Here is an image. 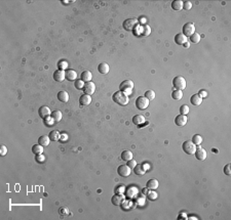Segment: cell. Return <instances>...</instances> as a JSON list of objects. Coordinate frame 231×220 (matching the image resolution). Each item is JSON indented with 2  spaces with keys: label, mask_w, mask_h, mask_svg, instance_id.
Here are the masks:
<instances>
[{
  "label": "cell",
  "mask_w": 231,
  "mask_h": 220,
  "mask_svg": "<svg viewBox=\"0 0 231 220\" xmlns=\"http://www.w3.org/2000/svg\"><path fill=\"white\" fill-rule=\"evenodd\" d=\"M142 192H143V195H147L148 192H147V187H145V188H143V190H142Z\"/></svg>",
  "instance_id": "cell-48"
},
{
  "label": "cell",
  "mask_w": 231,
  "mask_h": 220,
  "mask_svg": "<svg viewBox=\"0 0 231 220\" xmlns=\"http://www.w3.org/2000/svg\"><path fill=\"white\" fill-rule=\"evenodd\" d=\"M172 8L176 11H180L183 8V1L182 0H175L172 2Z\"/></svg>",
  "instance_id": "cell-26"
},
{
  "label": "cell",
  "mask_w": 231,
  "mask_h": 220,
  "mask_svg": "<svg viewBox=\"0 0 231 220\" xmlns=\"http://www.w3.org/2000/svg\"><path fill=\"white\" fill-rule=\"evenodd\" d=\"M192 142L195 144V146H200L201 142H202V137H201L199 134H195V135H193V137H192Z\"/></svg>",
  "instance_id": "cell-32"
},
{
  "label": "cell",
  "mask_w": 231,
  "mask_h": 220,
  "mask_svg": "<svg viewBox=\"0 0 231 220\" xmlns=\"http://www.w3.org/2000/svg\"><path fill=\"white\" fill-rule=\"evenodd\" d=\"M199 95H200V97H205V96H207V93L205 92V91H200V92H199Z\"/></svg>",
  "instance_id": "cell-46"
},
{
  "label": "cell",
  "mask_w": 231,
  "mask_h": 220,
  "mask_svg": "<svg viewBox=\"0 0 231 220\" xmlns=\"http://www.w3.org/2000/svg\"><path fill=\"white\" fill-rule=\"evenodd\" d=\"M130 172H132V169L128 165H120L117 168L118 175L121 176V177H128L130 175Z\"/></svg>",
  "instance_id": "cell-8"
},
{
  "label": "cell",
  "mask_w": 231,
  "mask_h": 220,
  "mask_svg": "<svg viewBox=\"0 0 231 220\" xmlns=\"http://www.w3.org/2000/svg\"><path fill=\"white\" fill-rule=\"evenodd\" d=\"M138 24H139V22H138V20H137V18H128V20H125L123 22L122 26H123L124 30L133 31V30H135V29L137 28Z\"/></svg>",
  "instance_id": "cell-5"
},
{
  "label": "cell",
  "mask_w": 231,
  "mask_h": 220,
  "mask_svg": "<svg viewBox=\"0 0 231 220\" xmlns=\"http://www.w3.org/2000/svg\"><path fill=\"white\" fill-rule=\"evenodd\" d=\"M83 91H84V94H88V95L93 94L96 91L95 83H93L91 81V82H86L84 84V87H83Z\"/></svg>",
  "instance_id": "cell-9"
},
{
  "label": "cell",
  "mask_w": 231,
  "mask_h": 220,
  "mask_svg": "<svg viewBox=\"0 0 231 220\" xmlns=\"http://www.w3.org/2000/svg\"><path fill=\"white\" fill-rule=\"evenodd\" d=\"M147 197H148V199L150 201H155L156 199H157L158 195H157V192H154V190H152L151 192H149L148 194H147Z\"/></svg>",
  "instance_id": "cell-35"
},
{
  "label": "cell",
  "mask_w": 231,
  "mask_h": 220,
  "mask_svg": "<svg viewBox=\"0 0 231 220\" xmlns=\"http://www.w3.org/2000/svg\"><path fill=\"white\" fill-rule=\"evenodd\" d=\"M91 78H93V75L89 71H84L81 73V80L83 81V82H91Z\"/></svg>",
  "instance_id": "cell-27"
},
{
  "label": "cell",
  "mask_w": 231,
  "mask_h": 220,
  "mask_svg": "<svg viewBox=\"0 0 231 220\" xmlns=\"http://www.w3.org/2000/svg\"><path fill=\"white\" fill-rule=\"evenodd\" d=\"M158 185H159V183H158V180H156V179H149L148 181H147L146 187L149 188V190H156V188L158 187Z\"/></svg>",
  "instance_id": "cell-24"
},
{
  "label": "cell",
  "mask_w": 231,
  "mask_h": 220,
  "mask_svg": "<svg viewBox=\"0 0 231 220\" xmlns=\"http://www.w3.org/2000/svg\"><path fill=\"white\" fill-rule=\"evenodd\" d=\"M173 86L177 89V90H183L186 88V80L184 77L182 76H177L176 78H174L173 80Z\"/></svg>",
  "instance_id": "cell-3"
},
{
  "label": "cell",
  "mask_w": 231,
  "mask_h": 220,
  "mask_svg": "<svg viewBox=\"0 0 231 220\" xmlns=\"http://www.w3.org/2000/svg\"><path fill=\"white\" fill-rule=\"evenodd\" d=\"M133 123L137 126H141L142 124L146 123V120H145L144 116H141V115H136L133 117Z\"/></svg>",
  "instance_id": "cell-15"
},
{
  "label": "cell",
  "mask_w": 231,
  "mask_h": 220,
  "mask_svg": "<svg viewBox=\"0 0 231 220\" xmlns=\"http://www.w3.org/2000/svg\"><path fill=\"white\" fill-rule=\"evenodd\" d=\"M79 103L81 105H88L91 103V96L88 94H82L79 97Z\"/></svg>",
  "instance_id": "cell-16"
},
{
  "label": "cell",
  "mask_w": 231,
  "mask_h": 220,
  "mask_svg": "<svg viewBox=\"0 0 231 220\" xmlns=\"http://www.w3.org/2000/svg\"><path fill=\"white\" fill-rule=\"evenodd\" d=\"M32 153L34 155H40V154L43 153V146L41 144H35V146H32Z\"/></svg>",
  "instance_id": "cell-29"
},
{
  "label": "cell",
  "mask_w": 231,
  "mask_h": 220,
  "mask_svg": "<svg viewBox=\"0 0 231 220\" xmlns=\"http://www.w3.org/2000/svg\"><path fill=\"white\" fill-rule=\"evenodd\" d=\"M192 7V3L190 1H183V8L185 10H190Z\"/></svg>",
  "instance_id": "cell-40"
},
{
  "label": "cell",
  "mask_w": 231,
  "mask_h": 220,
  "mask_svg": "<svg viewBox=\"0 0 231 220\" xmlns=\"http://www.w3.org/2000/svg\"><path fill=\"white\" fill-rule=\"evenodd\" d=\"M144 96L146 97L149 101H150V100H152V99L155 98V92H154L153 90H151V89L150 90H147L146 92H145Z\"/></svg>",
  "instance_id": "cell-34"
},
{
  "label": "cell",
  "mask_w": 231,
  "mask_h": 220,
  "mask_svg": "<svg viewBox=\"0 0 231 220\" xmlns=\"http://www.w3.org/2000/svg\"><path fill=\"white\" fill-rule=\"evenodd\" d=\"M145 172H146V168H144L143 165H138L137 164V166L134 168V173L137 176H143L145 174Z\"/></svg>",
  "instance_id": "cell-19"
},
{
  "label": "cell",
  "mask_w": 231,
  "mask_h": 220,
  "mask_svg": "<svg viewBox=\"0 0 231 220\" xmlns=\"http://www.w3.org/2000/svg\"><path fill=\"white\" fill-rule=\"evenodd\" d=\"M109 70H110L109 65L106 63H101L99 66H98V71H99L101 74H107L108 72H109Z\"/></svg>",
  "instance_id": "cell-23"
},
{
  "label": "cell",
  "mask_w": 231,
  "mask_h": 220,
  "mask_svg": "<svg viewBox=\"0 0 231 220\" xmlns=\"http://www.w3.org/2000/svg\"><path fill=\"white\" fill-rule=\"evenodd\" d=\"M190 41L192 43H194V44H196V43H198L199 41H200V35L198 34V33H194V34H192L190 37Z\"/></svg>",
  "instance_id": "cell-33"
},
{
  "label": "cell",
  "mask_w": 231,
  "mask_h": 220,
  "mask_svg": "<svg viewBox=\"0 0 231 220\" xmlns=\"http://www.w3.org/2000/svg\"><path fill=\"white\" fill-rule=\"evenodd\" d=\"M51 142V138L47 135H42L38 138V144H41L42 146H47Z\"/></svg>",
  "instance_id": "cell-22"
},
{
  "label": "cell",
  "mask_w": 231,
  "mask_h": 220,
  "mask_svg": "<svg viewBox=\"0 0 231 220\" xmlns=\"http://www.w3.org/2000/svg\"><path fill=\"white\" fill-rule=\"evenodd\" d=\"M66 78V71H63V70H57L53 73V79L57 82H62L64 79Z\"/></svg>",
  "instance_id": "cell-13"
},
{
  "label": "cell",
  "mask_w": 231,
  "mask_h": 220,
  "mask_svg": "<svg viewBox=\"0 0 231 220\" xmlns=\"http://www.w3.org/2000/svg\"><path fill=\"white\" fill-rule=\"evenodd\" d=\"M194 155H195V157H196V159L199 160V161H205V160L207 159V151H205V149H203L202 147H200V146H199L198 149H196Z\"/></svg>",
  "instance_id": "cell-10"
},
{
  "label": "cell",
  "mask_w": 231,
  "mask_h": 220,
  "mask_svg": "<svg viewBox=\"0 0 231 220\" xmlns=\"http://www.w3.org/2000/svg\"><path fill=\"white\" fill-rule=\"evenodd\" d=\"M184 46H185V47H188V46H189V44L186 42V43H185V44H184Z\"/></svg>",
  "instance_id": "cell-49"
},
{
  "label": "cell",
  "mask_w": 231,
  "mask_h": 220,
  "mask_svg": "<svg viewBox=\"0 0 231 220\" xmlns=\"http://www.w3.org/2000/svg\"><path fill=\"white\" fill-rule=\"evenodd\" d=\"M189 107L188 105H183L182 107L180 108V114L181 115H187V114L189 113Z\"/></svg>",
  "instance_id": "cell-39"
},
{
  "label": "cell",
  "mask_w": 231,
  "mask_h": 220,
  "mask_svg": "<svg viewBox=\"0 0 231 220\" xmlns=\"http://www.w3.org/2000/svg\"><path fill=\"white\" fill-rule=\"evenodd\" d=\"M35 160H36L37 163H43V162L45 161V157L42 155V154H40V155H36Z\"/></svg>",
  "instance_id": "cell-41"
},
{
  "label": "cell",
  "mask_w": 231,
  "mask_h": 220,
  "mask_svg": "<svg viewBox=\"0 0 231 220\" xmlns=\"http://www.w3.org/2000/svg\"><path fill=\"white\" fill-rule=\"evenodd\" d=\"M48 136H49V138H51V141H58V140L61 139V133H60L58 130H53V131H51Z\"/></svg>",
  "instance_id": "cell-21"
},
{
  "label": "cell",
  "mask_w": 231,
  "mask_h": 220,
  "mask_svg": "<svg viewBox=\"0 0 231 220\" xmlns=\"http://www.w3.org/2000/svg\"><path fill=\"white\" fill-rule=\"evenodd\" d=\"M51 118L55 120V122H60L62 120V113L60 111H55L51 113Z\"/></svg>",
  "instance_id": "cell-31"
},
{
  "label": "cell",
  "mask_w": 231,
  "mask_h": 220,
  "mask_svg": "<svg viewBox=\"0 0 231 220\" xmlns=\"http://www.w3.org/2000/svg\"><path fill=\"white\" fill-rule=\"evenodd\" d=\"M230 164H227V165L224 167V173L226 174L227 176H229L230 174H231V168H230Z\"/></svg>",
  "instance_id": "cell-42"
},
{
  "label": "cell",
  "mask_w": 231,
  "mask_h": 220,
  "mask_svg": "<svg viewBox=\"0 0 231 220\" xmlns=\"http://www.w3.org/2000/svg\"><path fill=\"white\" fill-rule=\"evenodd\" d=\"M112 99H113L114 103H116L117 105H126L128 103V95H126L124 92L122 91H117L115 92L113 95H112Z\"/></svg>",
  "instance_id": "cell-1"
},
{
  "label": "cell",
  "mask_w": 231,
  "mask_h": 220,
  "mask_svg": "<svg viewBox=\"0 0 231 220\" xmlns=\"http://www.w3.org/2000/svg\"><path fill=\"white\" fill-rule=\"evenodd\" d=\"M151 33V28L149 26H144L142 28V35L143 36H148Z\"/></svg>",
  "instance_id": "cell-38"
},
{
  "label": "cell",
  "mask_w": 231,
  "mask_h": 220,
  "mask_svg": "<svg viewBox=\"0 0 231 220\" xmlns=\"http://www.w3.org/2000/svg\"><path fill=\"white\" fill-rule=\"evenodd\" d=\"M58 99L62 103H67L69 100V94L66 91H60L58 93Z\"/></svg>",
  "instance_id": "cell-25"
},
{
  "label": "cell",
  "mask_w": 231,
  "mask_h": 220,
  "mask_svg": "<svg viewBox=\"0 0 231 220\" xmlns=\"http://www.w3.org/2000/svg\"><path fill=\"white\" fill-rule=\"evenodd\" d=\"M58 68H59V70L65 71V70H67V68H68V63L66 61L59 62V63H58Z\"/></svg>",
  "instance_id": "cell-36"
},
{
  "label": "cell",
  "mask_w": 231,
  "mask_h": 220,
  "mask_svg": "<svg viewBox=\"0 0 231 220\" xmlns=\"http://www.w3.org/2000/svg\"><path fill=\"white\" fill-rule=\"evenodd\" d=\"M182 149H183V151L187 154V155H194V153H195V151H196L197 147L192 141H190V140H186V141L183 142Z\"/></svg>",
  "instance_id": "cell-4"
},
{
  "label": "cell",
  "mask_w": 231,
  "mask_h": 220,
  "mask_svg": "<svg viewBox=\"0 0 231 220\" xmlns=\"http://www.w3.org/2000/svg\"><path fill=\"white\" fill-rule=\"evenodd\" d=\"M6 153H7V147L2 144V146H0V156H5Z\"/></svg>",
  "instance_id": "cell-43"
},
{
  "label": "cell",
  "mask_w": 231,
  "mask_h": 220,
  "mask_svg": "<svg viewBox=\"0 0 231 220\" xmlns=\"http://www.w3.org/2000/svg\"><path fill=\"white\" fill-rule=\"evenodd\" d=\"M187 121H188V118L186 117V115H181V114L179 116H177L176 119H175V123L179 127L185 126L187 124Z\"/></svg>",
  "instance_id": "cell-11"
},
{
  "label": "cell",
  "mask_w": 231,
  "mask_h": 220,
  "mask_svg": "<svg viewBox=\"0 0 231 220\" xmlns=\"http://www.w3.org/2000/svg\"><path fill=\"white\" fill-rule=\"evenodd\" d=\"M172 97L175 99V100H180V99L183 97V92H182V90H175V91H173V93H172Z\"/></svg>",
  "instance_id": "cell-30"
},
{
  "label": "cell",
  "mask_w": 231,
  "mask_h": 220,
  "mask_svg": "<svg viewBox=\"0 0 231 220\" xmlns=\"http://www.w3.org/2000/svg\"><path fill=\"white\" fill-rule=\"evenodd\" d=\"M128 167L132 169V168H135L137 166V162H136V160H134V159H132V160H130L128 161Z\"/></svg>",
  "instance_id": "cell-44"
},
{
  "label": "cell",
  "mask_w": 231,
  "mask_h": 220,
  "mask_svg": "<svg viewBox=\"0 0 231 220\" xmlns=\"http://www.w3.org/2000/svg\"><path fill=\"white\" fill-rule=\"evenodd\" d=\"M67 137H68V136H67V134H66V133L61 134V140H65Z\"/></svg>",
  "instance_id": "cell-47"
},
{
  "label": "cell",
  "mask_w": 231,
  "mask_h": 220,
  "mask_svg": "<svg viewBox=\"0 0 231 220\" xmlns=\"http://www.w3.org/2000/svg\"><path fill=\"white\" fill-rule=\"evenodd\" d=\"M112 204L115 205V206H119L122 202H123V196L120 194H115L111 199Z\"/></svg>",
  "instance_id": "cell-17"
},
{
  "label": "cell",
  "mask_w": 231,
  "mask_h": 220,
  "mask_svg": "<svg viewBox=\"0 0 231 220\" xmlns=\"http://www.w3.org/2000/svg\"><path fill=\"white\" fill-rule=\"evenodd\" d=\"M149 105V100L145 96H139L136 100V107L139 110H146Z\"/></svg>",
  "instance_id": "cell-6"
},
{
  "label": "cell",
  "mask_w": 231,
  "mask_h": 220,
  "mask_svg": "<svg viewBox=\"0 0 231 220\" xmlns=\"http://www.w3.org/2000/svg\"><path fill=\"white\" fill-rule=\"evenodd\" d=\"M175 42L178 45H184L187 42V37L183 33H179L175 36Z\"/></svg>",
  "instance_id": "cell-14"
},
{
  "label": "cell",
  "mask_w": 231,
  "mask_h": 220,
  "mask_svg": "<svg viewBox=\"0 0 231 220\" xmlns=\"http://www.w3.org/2000/svg\"><path fill=\"white\" fill-rule=\"evenodd\" d=\"M84 84H85V83L83 82V81L81 80V79H76L74 86H75L77 89H83V87H84Z\"/></svg>",
  "instance_id": "cell-37"
},
{
  "label": "cell",
  "mask_w": 231,
  "mask_h": 220,
  "mask_svg": "<svg viewBox=\"0 0 231 220\" xmlns=\"http://www.w3.org/2000/svg\"><path fill=\"white\" fill-rule=\"evenodd\" d=\"M133 159V153L130 151H123L121 153V160L123 161H130V160Z\"/></svg>",
  "instance_id": "cell-28"
},
{
  "label": "cell",
  "mask_w": 231,
  "mask_h": 220,
  "mask_svg": "<svg viewBox=\"0 0 231 220\" xmlns=\"http://www.w3.org/2000/svg\"><path fill=\"white\" fill-rule=\"evenodd\" d=\"M38 114L39 117L42 118V119H45V118H47L51 115V109L48 107H46V105H42L41 108H39Z\"/></svg>",
  "instance_id": "cell-12"
},
{
  "label": "cell",
  "mask_w": 231,
  "mask_h": 220,
  "mask_svg": "<svg viewBox=\"0 0 231 220\" xmlns=\"http://www.w3.org/2000/svg\"><path fill=\"white\" fill-rule=\"evenodd\" d=\"M194 33H195V27L193 25V23H186L183 26V34L186 37H190Z\"/></svg>",
  "instance_id": "cell-7"
},
{
  "label": "cell",
  "mask_w": 231,
  "mask_h": 220,
  "mask_svg": "<svg viewBox=\"0 0 231 220\" xmlns=\"http://www.w3.org/2000/svg\"><path fill=\"white\" fill-rule=\"evenodd\" d=\"M68 213H69V210H68V208L62 207V208L60 209V214H61L62 216H64V215H67Z\"/></svg>",
  "instance_id": "cell-45"
},
{
  "label": "cell",
  "mask_w": 231,
  "mask_h": 220,
  "mask_svg": "<svg viewBox=\"0 0 231 220\" xmlns=\"http://www.w3.org/2000/svg\"><path fill=\"white\" fill-rule=\"evenodd\" d=\"M66 78L69 81H75L77 78V73L74 70L67 69L66 70Z\"/></svg>",
  "instance_id": "cell-18"
},
{
  "label": "cell",
  "mask_w": 231,
  "mask_h": 220,
  "mask_svg": "<svg viewBox=\"0 0 231 220\" xmlns=\"http://www.w3.org/2000/svg\"><path fill=\"white\" fill-rule=\"evenodd\" d=\"M119 88H120V91L124 92L126 95H130V94H132L133 89H134V82L130 80H124L123 82H121Z\"/></svg>",
  "instance_id": "cell-2"
},
{
  "label": "cell",
  "mask_w": 231,
  "mask_h": 220,
  "mask_svg": "<svg viewBox=\"0 0 231 220\" xmlns=\"http://www.w3.org/2000/svg\"><path fill=\"white\" fill-rule=\"evenodd\" d=\"M190 103H192L193 105H199L201 103H202V97H200L199 94H193L190 98Z\"/></svg>",
  "instance_id": "cell-20"
}]
</instances>
